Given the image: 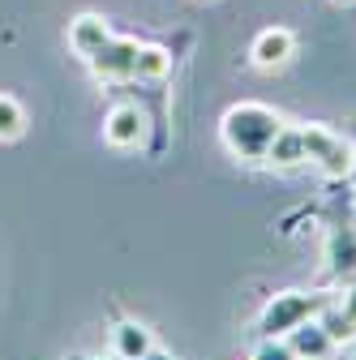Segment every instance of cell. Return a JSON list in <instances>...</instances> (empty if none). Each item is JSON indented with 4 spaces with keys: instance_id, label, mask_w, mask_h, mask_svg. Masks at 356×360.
Returning <instances> with one entry per match:
<instances>
[{
    "instance_id": "cell-15",
    "label": "cell",
    "mask_w": 356,
    "mask_h": 360,
    "mask_svg": "<svg viewBox=\"0 0 356 360\" xmlns=\"http://www.w3.org/2000/svg\"><path fill=\"white\" fill-rule=\"evenodd\" d=\"M343 313H348V318H352V322H356V283H352V292H348V296H343Z\"/></svg>"
},
{
    "instance_id": "cell-3",
    "label": "cell",
    "mask_w": 356,
    "mask_h": 360,
    "mask_svg": "<svg viewBox=\"0 0 356 360\" xmlns=\"http://www.w3.org/2000/svg\"><path fill=\"white\" fill-rule=\"evenodd\" d=\"M300 138H305V159H314L322 176L343 180L356 167V150H352V142L343 138V133H335L326 124H305Z\"/></svg>"
},
{
    "instance_id": "cell-10",
    "label": "cell",
    "mask_w": 356,
    "mask_h": 360,
    "mask_svg": "<svg viewBox=\"0 0 356 360\" xmlns=\"http://www.w3.org/2000/svg\"><path fill=\"white\" fill-rule=\"evenodd\" d=\"M326 257H331V270L339 279H352L356 275V232L352 228H335L331 245H326Z\"/></svg>"
},
{
    "instance_id": "cell-8",
    "label": "cell",
    "mask_w": 356,
    "mask_h": 360,
    "mask_svg": "<svg viewBox=\"0 0 356 360\" xmlns=\"http://www.w3.org/2000/svg\"><path fill=\"white\" fill-rule=\"evenodd\" d=\"M288 343H292V352L300 356V360H326V352L335 347V339H331V330L318 322V318H309V322H300L292 335H288Z\"/></svg>"
},
{
    "instance_id": "cell-12",
    "label": "cell",
    "mask_w": 356,
    "mask_h": 360,
    "mask_svg": "<svg viewBox=\"0 0 356 360\" xmlns=\"http://www.w3.org/2000/svg\"><path fill=\"white\" fill-rule=\"evenodd\" d=\"M172 69V56L163 52V48H138V65H133V77H146V82H159L163 73Z\"/></svg>"
},
{
    "instance_id": "cell-9",
    "label": "cell",
    "mask_w": 356,
    "mask_h": 360,
    "mask_svg": "<svg viewBox=\"0 0 356 360\" xmlns=\"http://www.w3.org/2000/svg\"><path fill=\"white\" fill-rule=\"evenodd\" d=\"M151 347H155V339H151V330L142 322H116L112 326V352H116V360H142Z\"/></svg>"
},
{
    "instance_id": "cell-7",
    "label": "cell",
    "mask_w": 356,
    "mask_h": 360,
    "mask_svg": "<svg viewBox=\"0 0 356 360\" xmlns=\"http://www.w3.org/2000/svg\"><path fill=\"white\" fill-rule=\"evenodd\" d=\"M108 39H112V30H108V22L95 18V13H82V18L69 22V48H73L82 60H91Z\"/></svg>"
},
{
    "instance_id": "cell-17",
    "label": "cell",
    "mask_w": 356,
    "mask_h": 360,
    "mask_svg": "<svg viewBox=\"0 0 356 360\" xmlns=\"http://www.w3.org/2000/svg\"><path fill=\"white\" fill-rule=\"evenodd\" d=\"M296 360H300V356H296Z\"/></svg>"
},
{
    "instance_id": "cell-4",
    "label": "cell",
    "mask_w": 356,
    "mask_h": 360,
    "mask_svg": "<svg viewBox=\"0 0 356 360\" xmlns=\"http://www.w3.org/2000/svg\"><path fill=\"white\" fill-rule=\"evenodd\" d=\"M103 138H108L112 146H120V150L142 146V138H146V112H142L138 103H120V108H112L108 120H103Z\"/></svg>"
},
{
    "instance_id": "cell-2",
    "label": "cell",
    "mask_w": 356,
    "mask_h": 360,
    "mask_svg": "<svg viewBox=\"0 0 356 360\" xmlns=\"http://www.w3.org/2000/svg\"><path fill=\"white\" fill-rule=\"evenodd\" d=\"M326 304H331V296H326V292H279L271 304L262 309L258 330H262V339H288L300 322L318 318Z\"/></svg>"
},
{
    "instance_id": "cell-1",
    "label": "cell",
    "mask_w": 356,
    "mask_h": 360,
    "mask_svg": "<svg viewBox=\"0 0 356 360\" xmlns=\"http://www.w3.org/2000/svg\"><path fill=\"white\" fill-rule=\"evenodd\" d=\"M284 129L279 112L266 108V103H236L224 112V120H219V133H224V146L241 159H266V150H271L275 133Z\"/></svg>"
},
{
    "instance_id": "cell-13",
    "label": "cell",
    "mask_w": 356,
    "mask_h": 360,
    "mask_svg": "<svg viewBox=\"0 0 356 360\" xmlns=\"http://www.w3.org/2000/svg\"><path fill=\"white\" fill-rule=\"evenodd\" d=\"M22 129H26V112L13 95H0V142H13L22 138Z\"/></svg>"
},
{
    "instance_id": "cell-16",
    "label": "cell",
    "mask_w": 356,
    "mask_h": 360,
    "mask_svg": "<svg viewBox=\"0 0 356 360\" xmlns=\"http://www.w3.org/2000/svg\"><path fill=\"white\" fill-rule=\"evenodd\" d=\"M142 360H172V356H167V352H159V347H151V352H146Z\"/></svg>"
},
{
    "instance_id": "cell-14",
    "label": "cell",
    "mask_w": 356,
    "mask_h": 360,
    "mask_svg": "<svg viewBox=\"0 0 356 360\" xmlns=\"http://www.w3.org/2000/svg\"><path fill=\"white\" fill-rule=\"evenodd\" d=\"M249 360H296V352H292L288 339H262Z\"/></svg>"
},
{
    "instance_id": "cell-11",
    "label": "cell",
    "mask_w": 356,
    "mask_h": 360,
    "mask_svg": "<svg viewBox=\"0 0 356 360\" xmlns=\"http://www.w3.org/2000/svg\"><path fill=\"white\" fill-rule=\"evenodd\" d=\"M305 159V138H300V129H279L275 133V142L271 150H266V163H275V167H296Z\"/></svg>"
},
{
    "instance_id": "cell-5",
    "label": "cell",
    "mask_w": 356,
    "mask_h": 360,
    "mask_svg": "<svg viewBox=\"0 0 356 360\" xmlns=\"http://www.w3.org/2000/svg\"><path fill=\"white\" fill-rule=\"evenodd\" d=\"M133 65H138V43H133V39H116V34L91 56V69H95L99 77H108V82L133 77Z\"/></svg>"
},
{
    "instance_id": "cell-6",
    "label": "cell",
    "mask_w": 356,
    "mask_h": 360,
    "mask_svg": "<svg viewBox=\"0 0 356 360\" xmlns=\"http://www.w3.org/2000/svg\"><path fill=\"white\" fill-rule=\"evenodd\" d=\"M292 52H296V39H292V30H284V26H271V30H262L258 39H253V65L258 69H279V65H288L292 60Z\"/></svg>"
}]
</instances>
